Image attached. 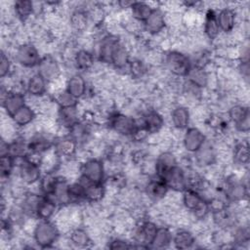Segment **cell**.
I'll return each mask as SVG.
<instances>
[{"label": "cell", "instance_id": "cell-13", "mask_svg": "<svg viewBox=\"0 0 250 250\" xmlns=\"http://www.w3.org/2000/svg\"><path fill=\"white\" fill-rule=\"evenodd\" d=\"M162 180L165 182L169 189L174 191H184L187 188V173L177 165Z\"/></svg>", "mask_w": 250, "mask_h": 250}, {"label": "cell", "instance_id": "cell-47", "mask_svg": "<svg viewBox=\"0 0 250 250\" xmlns=\"http://www.w3.org/2000/svg\"><path fill=\"white\" fill-rule=\"evenodd\" d=\"M69 194L71 203L85 200V187L80 180L75 183L69 184Z\"/></svg>", "mask_w": 250, "mask_h": 250}, {"label": "cell", "instance_id": "cell-46", "mask_svg": "<svg viewBox=\"0 0 250 250\" xmlns=\"http://www.w3.org/2000/svg\"><path fill=\"white\" fill-rule=\"evenodd\" d=\"M55 101L59 107H70V106H76L78 100L74 98L66 89L60 91L56 97Z\"/></svg>", "mask_w": 250, "mask_h": 250}, {"label": "cell", "instance_id": "cell-11", "mask_svg": "<svg viewBox=\"0 0 250 250\" xmlns=\"http://www.w3.org/2000/svg\"><path fill=\"white\" fill-rule=\"evenodd\" d=\"M37 69V72L45 78L48 83L55 81L61 75V68L58 62L50 55L41 58Z\"/></svg>", "mask_w": 250, "mask_h": 250}, {"label": "cell", "instance_id": "cell-9", "mask_svg": "<svg viewBox=\"0 0 250 250\" xmlns=\"http://www.w3.org/2000/svg\"><path fill=\"white\" fill-rule=\"evenodd\" d=\"M226 200L229 203H239L248 196V188L245 183L238 180H227L223 188Z\"/></svg>", "mask_w": 250, "mask_h": 250}, {"label": "cell", "instance_id": "cell-6", "mask_svg": "<svg viewBox=\"0 0 250 250\" xmlns=\"http://www.w3.org/2000/svg\"><path fill=\"white\" fill-rule=\"evenodd\" d=\"M104 163L97 158L86 160L80 167V177L91 183L103 184L104 181Z\"/></svg>", "mask_w": 250, "mask_h": 250}, {"label": "cell", "instance_id": "cell-53", "mask_svg": "<svg viewBox=\"0 0 250 250\" xmlns=\"http://www.w3.org/2000/svg\"><path fill=\"white\" fill-rule=\"evenodd\" d=\"M109 249H125V248H135L134 244H131L130 242L121 239V238H114L108 243Z\"/></svg>", "mask_w": 250, "mask_h": 250}, {"label": "cell", "instance_id": "cell-42", "mask_svg": "<svg viewBox=\"0 0 250 250\" xmlns=\"http://www.w3.org/2000/svg\"><path fill=\"white\" fill-rule=\"evenodd\" d=\"M153 9L154 8L151 7L148 3L134 1L130 11L133 19H135L137 21L144 23L145 21L150 16Z\"/></svg>", "mask_w": 250, "mask_h": 250}, {"label": "cell", "instance_id": "cell-16", "mask_svg": "<svg viewBox=\"0 0 250 250\" xmlns=\"http://www.w3.org/2000/svg\"><path fill=\"white\" fill-rule=\"evenodd\" d=\"M177 165H178L177 159L172 152H169V151L161 152L155 160V164H154L155 176L162 179Z\"/></svg>", "mask_w": 250, "mask_h": 250}, {"label": "cell", "instance_id": "cell-27", "mask_svg": "<svg viewBox=\"0 0 250 250\" xmlns=\"http://www.w3.org/2000/svg\"><path fill=\"white\" fill-rule=\"evenodd\" d=\"M54 144H55V141H53L50 137L42 133H37L33 135L28 141L30 151H34L42 154H44L49 149H51L54 146Z\"/></svg>", "mask_w": 250, "mask_h": 250}, {"label": "cell", "instance_id": "cell-54", "mask_svg": "<svg viewBox=\"0 0 250 250\" xmlns=\"http://www.w3.org/2000/svg\"><path fill=\"white\" fill-rule=\"evenodd\" d=\"M239 71H240L242 77L246 81H248V78H249V62H240Z\"/></svg>", "mask_w": 250, "mask_h": 250}, {"label": "cell", "instance_id": "cell-3", "mask_svg": "<svg viewBox=\"0 0 250 250\" xmlns=\"http://www.w3.org/2000/svg\"><path fill=\"white\" fill-rule=\"evenodd\" d=\"M164 62L167 69L178 77H186L192 66L190 58L180 51L167 52Z\"/></svg>", "mask_w": 250, "mask_h": 250}, {"label": "cell", "instance_id": "cell-14", "mask_svg": "<svg viewBox=\"0 0 250 250\" xmlns=\"http://www.w3.org/2000/svg\"><path fill=\"white\" fill-rule=\"evenodd\" d=\"M142 126L150 134L158 133L164 126V118L158 111L149 109L146 110L139 120Z\"/></svg>", "mask_w": 250, "mask_h": 250}, {"label": "cell", "instance_id": "cell-5", "mask_svg": "<svg viewBox=\"0 0 250 250\" xmlns=\"http://www.w3.org/2000/svg\"><path fill=\"white\" fill-rule=\"evenodd\" d=\"M15 59L19 64L23 67H34L37 66L41 57L38 49L32 43L21 44L15 53Z\"/></svg>", "mask_w": 250, "mask_h": 250}, {"label": "cell", "instance_id": "cell-24", "mask_svg": "<svg viewBox=\"0 0 250 250\" xmlns=\"http://www.w3.org/2000/svg\"><path fill=\"white\" fill-rule=\"evenodd\" d=\"M214 223L222 229L232 228L236 222L235 214L228 207V205L222 209L212 211Z\"/></svg>", "mask_w": 250, "mask_h": 250}, {"label": "cell", "instance_id": "cell-7", "mask_svg": "<svg viewBox=\"0 0 250 250\" xmlns=\"http://www.w3.org/2000/svg\"><path fill=\"white\" fill-rule=\"evenodd\" d=\"M229 119L231 121L240 133H248L250 129V112L249 107L244 104L232 105L228 112Z\"/></svg>", "mask_w": 250, "mask_h": 250}, {"label": "cell", "instance_id": "cell-4", "mask_svg": "<svg viewBox=\"0 0 250 250\" xmlns=\"http://www.w3.org/2000/svg\"><path fill=\"white\" fill-rule=\"evenodd\" d=\"M109 127L121 136L132 137L139 127V121L134 117L121 113L114 112L108 118Z\"/></svg>", "mask_w": 250, "mask_h": 250}, {"label": "cell", "instance_id": "cell-12", "mask_svg": "<svg viewBox=\"0 0 250 250\" xmlns=\"http://www.w3.org/2000/svg\"><path fill=\"white\" fill-rule=\"evenodd\" d=\"M206 141L201 130L196 127H188L183 137V145L187 151L194 153Z\"/></svg>", "mask_w": 250, "mask_h": 250}, {"label": "cell", "instance_id": "cell-55", "mask_svg": "<svg viewBox=\"0 0 250 250\" xmlns=\"http://www.w3.org/2000/svg\"><path fill=\"white\" fill-rule=\"evenodd\" d=\"M134 1H119L118 5L122 9H131Z\"/></svg>", "mask_w": 250, "mask_h": 250}, {"label": "cell", "instance_id": "cell-40", "mask_svg": "<svg viewBox=\"0 0 250 250\" xmlns=\"http://www.w3.org/2000/svg\"><path fill=\"white\" fill-rule=\"evenodd\" d=\"M73 61L77 69L86 71V70H89L94 65L95 58L93 54L88 50L81 49L75 53Z\"/></svg>", "mask_w": 250, "mask_h": 250}, {"label": "cell", "instance_id": "cell-45", "mask_svg": "<svg viewBox=\"0 0 250 250\" xmlns=\"http://www.w3.org/2000/svg\"><path fill=\"white\" fill-rule=\"evenodd\" d=\"M59 180V177L53 174L52 172L42 175L41 179L38 182L39 188L43 195H49L55 188V186Z\"/></svg>", "mask_w": 250, "mask_h": 250}, {"label": "cell", "instance_id": "cell-48", "mask_svg": "<svg viewBox=\"0 0 250 250\" xmlns=\"http://www.w3.org/2000/svg\"><path fill=\"white\" fill-rule=\"evenodd\" d=\"M15 158L9 153L1 154L0 159V168H1V177L9 178L15 168Z\"/></svg>", "mask_w": 250, "mask_h": 250}, {"label": "cell", "instance_id": "cell-37", "mask_svg": "<svg viewBox=\"0 0 250 250\" xmlns=\"http://www.w3.org/2000/svg\"><path fill=\"white\" fill-rule=\"evenodd\" d=\"M173 234L170 229L166 227H160L157 229V231L150 243V248L155 249H164L170 246L172 243Z\"/></svg>", "mask_w": 250, "mask_h": 250}, {"label": "cell", "instance_id": "cell-31", "mask_svg": "<svg viewBox=\"0 0 250 250\" xmlns=\"http://www.w3.org/2000/svg\"><path fill=\"white\" fill-rule=\"evenodd\" d=\"M172 243L175 248L186 250L193 247L195 244V237L192 232L188 229H179L173 234Z\"/></svg>", "mask_w": 250, "mask_h": 250}, {"label": "cell", "instance_id": "cell-2", "mask_svg": "<svg viewBox=\"0 0 250 250\" xmlns=\"http://www.w3.org/2000/svg\"><path fill=\"white\" fill-rule=\"evenodd\" d=\"M60 236L58 227L50 220H39L33 229L34 242L40 248H50Z\"/></svg>", "mask_w": 250, "mask_h": 250}, {"label": "cell", "instance_id": "cell-38", "mask_svg": "<svg viewBox=\"0 0 250 250\" xmlns=\"http://www.w3.org/2000/svg\"><path fill=\"white\" fill-rule=\"evenodd\" d=\"M186 77L188 81H190L191 83H193L201 89L206 87L209 82V75L205 67H198L192 65Z\"/></svg>", "mask_w": 250, "mask_h": 250}, {"label": "cell", "instance_id": "cell-30", "mask_svg": "<svg viewBox=\"0 0 250 250\" xmlns=\"http://www.w3.org/2000/svg\"><path fill=\"white\" fill-rule=\"evenodd\" d=\"M190 113L187 106L178 105L171 112V122L178 130H184L188 127Z\"/></svg>", "mask_w": 250, "mask_h": 250}, {"label": "cell", "instance_id": "cell-36", "mask_svg": "<svg viewBox=\"0 0 250 250\" xmlns=\"http://www.w3.org/2000/svg\"><path fill=\"white\" fill-rule=\"evenodd\" d=\"M42 196H43V194L39 195L37 193H32V192L26 193L23 196L21 204V209L23 215L35 217L36 210H37V207L42 199Z\"/></svg>", "mask_w": 250, "mask_h": 250}, {"label": "cell", "instance_id": "cell-19", "mask_svg": "<svg viewBox=\"0 0 250 250\" xmlns=\"http://www.w3.org/2000/svg\"><path fill=\"white\" fill-rule=\"evenodd\" d=\"M79 180L85 187V200L91 203L100 202L105 195V188L103 184L91 183L80 177Z\"/></svg>", "mask_w": 250, "mask_h": 250}, {"label": "cell", "instance_id": "cell-21", "mask_svg": "<svg viewBox=\"0 0 250 250\" xmlns=\"http://www.w3.org/2000/svg\"><path fill=\"white\" fill-rule=\"evenodd\" d=\"M217 21L221 32L229 33L236 23V14L231 8H223L217 13Z\"/></svg>", "mask_w": 250, "mask_h": 250}, {"label": "cell", "instance_id": "cell-29", "mask_svg": "<svg viewBox=\"0 0 250 250\" xmlns=\"http://www.w3.org/2000/svg\"><path fill=\"white\" fill-rule=\"evenodd\" d=\"M203 31L210 40L216 39L221 33L217 21V13L213 9H209L204 16Z\"/></svg>", "mask_w": 250, "mask_h": 250}, {"label": "cell", "instance_id": "cell-17", "mask_svg": "<svg viewBox=\"0 0 250 250\" xmlns=\"http://www.w3.org/2000/svg\"><path fill=\"white\" fill-rule=\"evenodd\" d=\"M194 158L195 162L201 167H206L214 164L217 158V153L214 146L206 140L204 144L194 152Z\"/></svg>", "mask_w": 250, "mask_h": 250}, {"label": "cell", "instance_id": "cell-33", "mask_svg": "<svg viewBox=\"0 0 250 250\" xmlns=\"http://www.w3.org/2000/svg\"><path fill=\"white\" fill-rule=\"evenodd\" d=\"M59 205L49 196L43 195L37 207L35 217L38 220H50L56 213Z\"/></svg>", "mask_w": 250, "mask_h": 250}, {"label": "cell", "instance_id": "cell-50", "mask_svg": "<svg viewBox=\"0 0 250 250\" xmlns=\"http://www.w3.org/2000/svg\"><path fill=\"white\" fill-rule=\"evenodd\" d=\"M128 70L132 77L134 78H141L146 73V65L145 63L140 60H134L130 61L128 64Z\"/></svg>", "mask_w": 250, "mask_h": 250}, {"label": "cell", "instance_id": "cell-41", "mask_svg": "<svg viewBox=\"0 0 250 250\" xmlns=\"http://www.w3.org/2000/svg\"><path fill=\"white\" fill-rule=\"evenodd\" d=\"M13 8H14V13H15L16 17L22 21L28 20L31 17V15L34 13V10H35L34 3L29 0L16 1L14 3Z\"/></svg>", "mask_w": 250, "mask_h": 250}, {"label": "cell", "instance_id": "cell-39", "mask_svg": "<svg viewBox=\"0 0 250 250\" xmlns=\"http://www.w3.org/2000/svg\"><path fill=\"white\" fill-rule=\"evenodd\" d=\"M233 162L237 165H246L249 162V143L247 140L238 142L232 150Z\"/></svg>", "mask_w": 250, "mask_h": 250}, {"label": "cell", "instance_id": "cell-26", "mask_svg": "<svg viewBox=\"0 0 250 250\" xmlns=\"http://www.w3.org/2000/svg\"><path fill=\"white\" fill-rule=\"evenodd\" d=\"M87 87V82L81 74H73L70 76L65 85V89L77 100L86 95Z\"/></svg>", "mask_w": 250, "mask_h": 250}, {"label": "cell", "instance_id": "cell-1", "mask_svg": "<svg viewBox=\"0 0 250 250\" xmlns=\"http://www.w3.org/2000/svg\"><path fill=\"white\" fill-rule=\"evenodd\" d=\"M182 201L185 208L197 220L204 219L210 212L208 200L194 189L186 188L183 191Z\"/></svg>", "mask_w": 250, "mask_h": 250}, {"label": "cell", "instance_id": "cell-34", "mask_svg": "<svg viewBox=\"0 0 250 250\" xmlns=\"http://www.w3.org/2000/svg\"><path fill=\"white\" fill-rule=\"evenodd\" d=\"M29 151L28 141H25L23 138H16L8 143V153L16 160L25 158Z\"/></svg>", "mask_w": 250, "mask_h": 250}, {"label": "cell", "instance_id": "cell-43", "mask_svg": "<svg viewBox=\"0 0 250 250\" xmlns=\"http://www.w3.org/2000/svg\"><path fill=\"white\" fill-rule=\"evenodd\" d=\"M68 136L71 137L77 144L85 142L89 136L88 124L78 121L68 129Z\"/></svg>", "mask_w": 250, "mask_h": 250}, {"label": "cell", "instance_id": "cell-18", "mask_svg": "<svg viewBox=\"0 0 250 250\" xmlns=\"http://www.w3.org/2000/svg\"><path fill=\"white\" fill-rule=\"evenodd\" d=\"M52 198L59 206H65L71 203L69 194V184L65 179L59 177V180L55 186L51 194L46 195Z\"/></svg>", "mask_w": 250, "mask_h": 250}, {"label": "cell", "instance_id": "cell-51", "mask_svg": "<svg viewBox=\"0 0 250 250\" xmlns=\"http://www.w3.org/2000/svg\"><path fill=\"white\" fill-rule=\"evenodd\" d=\"M249 241V229L246 226L237 228L232 234V242L238 245L248 243Z\"/></svg>", "mask_w": 250, "mask_h": 250}, {"label": "cell", "instance_id": "cell-52", "mask_svg": "<svg viewBox=\"0 0 250 250\" xmlns=\"http://www.w3.org/2000/svg\"><path fill=\"white\" fill-rule=\"evenodd\" d=\"M11 67H12V63H11L10 58L8 57V55L6 53H4L2 51L1 56H0V76H1V78H5L10 73Z\"/></svg>", "mask_w": 250, "mask_h": 250}, {"label": "cell", "instance_id": "cell-44", "mask_svg": "<svg viewBox=\"0 0 250 250\" xmlns=\"http://www.w3.org/2000/svg\"><path fill=\"white\" fill-rule=\"evenodd\" d=\"M69 240L70 242L76 246V247H80V248H84V247H88L91 244V238L88 234V232L80 228L74 229L69 235Z\"/></svg>", "mask_w": 250, "mask_h": 250}, {"label": "cell", "instance_id": "cell-8", "mask_svg": "<svg viewBox=\"0 0 250 250\" xmlns=\"http://www.w3.org/2000/svg\"><path fill=\"white\" fill-rule=\"evenodd\" d=\"M1 101L3 109L9 117H12L19 109H21L22 106L26 104L24 94H22L21 92H17L8 89L6 92H4L3 88Z\"/></svg>", "mask_w": 250, "mask_h": 250}, {"label": "cell", "instance_id": "cell-10", "mask_svg": "<svg viewBox=\"0 0 250 250\" xmlns=\"http://www.w3.org/2000/svg\"><path fill=\"white\" fill-rule=\"evenodd\" d=\"M19 176L26 185L36 184L42 177L41 166L26 158H22L19 165Z\"/></svg>", "mask_w": 250, "mask_h": 250}, {"label": "cell", "instance_id": "cell-23", "mask_svg": "<svg viewBox=\"0 0 250 250\" xmlns=\"http://www.w3.org/2000/svg\"><path fill=\"white\" fill-rule=\"evenodd\" d=\"M77 146L78 144L69 136L61 138L58 141H55V144H54L55 153L59 157L69 158L75 154Z\"/></svg>", "mask_w": 250, "mask_h": 250}, {"label": "cell", "instance_id": "cell-22", "mask_svg": "<svg viewBox=\"0 0 250 250\" xmlns=\"http://www.w3.org/2000/svg\"><path fill=\"white\" fill-rule=\"evenodd\" d=\"M118 42V38L114 35H106L101 40L98 49V57L102 62L110 63L113 50Z\"/></svg>", "mask_w": 250, "mask_h": 250}, {"label": "cell", "instance_id": "cell-32", "mask_svg": "<svg viewBox=\"0 0 250 250\" xmlns=\"http://www.w3.org/2000/svg\"><path fill=\"white\" fill-rule=\"evenodd\" d=\"M130 61L131 60L128 49L119 41L113 50L110 64H112L117 69H122L128 67Z\"/></svg>", "mask_w": 250, "mask_h": 250}, {"label": "cell", "instance_id": "cell-35", "mask_svg": "<svg viewBox=\"0 0 250 250\" xmlns=\"http://www.w3.org/2000/svg\"><path fill=\"white\" fill-rule=\"evenodd\" d=\"M36 114L33 108H31L29 105L25 104L21 109H19L12 117V121L15 125L19 127H24L29 125L33 120L35 119Z\"/></svg>", "mask_w": 250, "mask_h": 250}, {"label": "cell", "instance_id": "cell-49", "mask_svg": "<svg viewBox=\"0 0 250 250\" xmlns=\"http://www.w3.org/2000/svg\"><path fill=\"white\" fill-rule=\"evenodd\" d=\"M87 22H88V17L85 14V12L81 10L75 11L70 17V23L73 26V28H75L76 30L81 31L84 28H86Z\"/></svg>", "mask_w": 250, "mask_h": 250}, {"label": "cell", "instance_id": "cell-25", "mask_svg": "<svg viewBox=\"0 0 250 250\" xmlns=\"http://www.w3.org/2000/svg\"><path fill=\"white\" fill-rule=\"evenodd\" d=\"M48 82L38 72L32 74L25 84V90L32 97H42L47 91Z\"/></svg>", "mask_w": 250, "mask_h": 250}, {"label": "cell", "instance_id": "cell-28", "mask_svg": "<svg viewBox=\"0 0 250 250\" xmlns=\"http://www.w3.org/2000/svg\"><path fill=\"white\" fill-rule=\"evenodd\" d=\"M79 120V111L76 106L70 107H59L58 110V122L61 126L67 130L77 123Z\"/></svg>", "mask_w": 250, "mask_h": 250}, {"label": "cell", "instance_id": "cell-15", "mask_svg": "<svg viewBox=\"0 0 250 250\" xmlns=\"http://www.w3.org/2000/svg\"><path fill=\"white\" fill-rule=\"evenodd\" d=\"M146 32L151 35H156L163 31L166 26V20L164 13L159 8H154L150 16L143 23Z\"/></svg>", "mask_w": 250, "mask_h": 250}, {"label": "cell", "instance_id": "cell-20", "mask_svg": "<svg viewBox=\"0 0 250 250\" xmlns=\"http://www.w3.org/2000/svg\"><path fill=\"white\" fill-rule=\"evenodd\" d=\"M169 191V188L165 182L157 177L154 176V178H151L148 183L146 186V195L154 200H159L164 198Z\"/></svg>", "mask_w": 250, "mask_h": 250}]
</instances>
